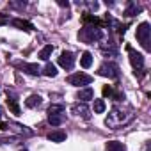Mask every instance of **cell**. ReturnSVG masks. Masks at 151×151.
I'll list each match as a JSON object with an SVG mask.
<instances>
[{
  "mask_svg": "<svg viewBox=\"0 0 151 151\" xmlns=\"http://www.w3.org/2000/svg\"><path fill=\"white\" fill-rule=\"evenodd\" d=\"M130 119H132V114H124V112L119 110V109H112V112L109 114V117L105 119V123H107L110 128H119L121 124H126Z\"/></svg>",
  "mask_w": 151,
  "mask_h": 151,
  "instance_id": "1",
  "label": "cell"
},
{
  "mask_svg": "<svg viewBox=\"0 0 151 151\" xmlns=\"http://www.w3.org/2000/svg\"><path fill=\"white\" fill-rule=\"evenodd\" d=\"M78 37H80L82 41H86V43H94V41H100V39H101V30H100L98 27H89V25H86V27L80 30Z\"/></svg>",
  "mask_w": 151,
  "mask_h": 151,
  "instance_id": "2",
  "label": "cell"
},
{
  "mask_svg": "<svg viewBox=\"0 0 151 151\" xmlns=\"http://www.w3.org/2000/svg\"><path fill=\"white\" fill-rule=\"evenodd\" d=\"M137 39L142 43V46H144L146 50H151V46H149V39H151V27H149V23H147V22H144V23H140V25L137 27Z\"/></svg>",
  "mask_w": 151,
  "mask_h": 151,
  "instance_id": "3",
  "label": "cell"
},
{
  "mask_svg": "<svg viewBox=\"0 0 151 151\" xmlns=\"http://www.w3.org/2000/svg\"><path fill=\"white\" fill-rule=\"evenodd\" d=\"M101 77H109V78H117L119 77V66L114 64V62H105L100 66V71H98Z\"/></svg>",
  "mask_w": 151,
  "mask_h": 151,
  "instance_id": "4",
  "label": "cell"
},
{
  "mask_svg": "<svg viewBox=\"0 0 151 151\" xmlns=\"http://www.w3.org/2000/svg\"><path fill=\"white\" fill-rule=\"evenodd\" d=\"M68 82L71 86H89L93 82V77H89V75H86V73H75V75H71V77L68 78Z\"/></svg>",
  "mask_w": 151,
  "mask_h": 151,
  "instance_id": "5",
  "label": "cell"
},
{
  "mask_svg": "<svg viewBox=\"0 0 151 151\" xmlns=\"http://www.w3.org/2000/svg\"><path fill=\"white\" fill-rule=\"evenodd\" d=\"M59 64H60L64 69H71L73 64H75V53H71V52H62L60 57H59Z\"/></svg>",
  "mask_w": 151,
  "mask_h": 151,
  "instance_id": "6",
  "label": "cell"
},
{
  "mask_svg": "<svg viewBox=\"0 0 151 151\" xmlns=\"http://www.w3.org/2000/svg\"><path fill=\"white\" fill-rule=\"evenodd\" d=\"M128 52H130V60H132V66H133L135 69H142V68H144V57H142V53L133 52L130 46H128Z\"/></svg>",
  "mask_w": 151,
  "mask_h": 151,
  "instance_id": "7",
  "label": "cell"
},
{
  "mask_svg": "<svg viewBox=\"0 0 151 151\" xmlns=\"http://www.w3.org/2000/svg\"><path fill=\"white\" fill-rule=\"evenodd\" d=\"M71 112L77 114V116H82L84 119H89V117H91V110H89L87 105H84V103H82V105H80V103L73 105V107H71Z\"/></svg>",
  "mask_w": 151,
  "mask_h": 151,
  "instance_id": "8",
  "label": "cell"
},
{
  "mask_svg": "<svg viewBox=\"0 0 151 151\" xmlns=\"http://www.w3.org/2000/svg\"><path fill=\"white\" fill-rule=\"evenodd\" d=\"M11 23H13V27L20 29V30H27V32L34 30V25H32L30 22H27V20H20V18H14Z\"/></svg>",
  "mask_w": 151,
  "mask_h": 151,
  "instance_id": "9",
  "label": "cell"
},
{
  "mask_svg": "<svg viewBox=\"0 0 151 151\" xmlns=\"http://www.w3.org/2000/svg\"><path fill=\"white\" fill-rule=\"evenodd\" d=\"M105 151H126V147H124V144L119 142V140H110V142H107Z\"/></svg>",
  "mask_w": 151,
  "mask_h": 151,
  "instance_id": "10",
  "label": "cell"
},
{
  "mask_svg": "<svg viewBox=\"0 0 151 151\" xmlns=\"http://www.w3.org/2000/svg\"><path fill=\"white\" fill-rule=\"evenodd\" d=\"M93 96H94V91L91 87H86V89L78 91V100H82V101H89V100H93Z\"/></svg>",
  "mask_w": 151,
  "mask_h": 151,
  "instance_id": "11",
  "label": "cell"
},
{
  "mask_svg": "<svg viewBox=\"0 0 151 151\" xmlns=\"http://www.w3.org/2000/svg\"><path fill=\"white\" fill-rule=\"evenodd\" d=\"M25 105H27L29 109L39 107V105H41V96H39V94H32V96H29V98L25 100Z\"/></svg>",
  "mask_w": 151,
  "mask_h": 151,
  "instance_id": "12",
  "label": "cell"
},
{
  "mask_svg": "<svg viewBox=\"0 0 151 151\" xmlns=\"http://www.w3.org/2000/svg\"><path fill=\"white\" fill-rule=\"evenodd\" d=\"M48 140H52V142H64L66 140V133L60 132V130L52 132V133H48Z\"/></svg>",
  "mask_w": 151,
  "mask_h": 151,
  "instance_id": "13",
  "label": "cell"
},
{
  "mask_svg": "<svg viewBox=\"0 0 151 151\" xmlns=\"http://www.w3.org/2000/svg\"><path fill=\"white\" fill-rule=\"evenodd\" d=\"M80 64H82V68H91V64H93V55H91V52H84L82 53V57H80Z\"/></svg>",
  "mask_w": 151,
  "mask_h": 151,
  "instance_id": "14",
  "label": "cell"
},
{
  "mask_svg": "<svg viewBox=\"0 0 151 151\" xmlns=\"http://www.w3.org/2000/svg\"><path fill=\"white\" fill-rule=\"evenodd\" d=\"M64 119V114H48V123L53 126H59Z\"/></svg>",
  "mask_w": 151,
  "mask_h": 151,
  "instance_id": "15",
  "label": "cell"
},
{
  "mask_svg": "<svg viewBox=\"0 0 151 151\" xmlns=\"http://www.w3.org/2000/svg\"><path fill=\"white\" fill-rule=\"evenodd\" d=\"M52 52H53V46H52V45H46V46L39 52V59H41V60H48L50 55H52Z\"/></svg>",
  "mask_w": 151,
  "mask_h": 151,
  "instance_id": "16",
  "label": "cell"
},
{
  "mask_svg": "<svg viewBox=\"0 0 151 151\" xmlns=\"http://www.w3.org/2000/svg\"><path fill=\"white\" fill-rule=\"evenodd\" d=\"M7 105H9V109H11V112L13 114H16V116H20V107H18V101H16V98H9L7 100Z\"/></svg>",
  "mask_w": 151,
  "mask_h": 151,
  "instance_id": "17",
  "label": "cell"
},
{
  "mask_svg": "<svg viewBox=\"0 0 151 151\" xmlns=\"http://www.w3.org/2000/svg\"><path fill=\"white\" fill-rule=\"evenodd\" d=\"M66 112V109H64V105H60V103H53V105H50V109H48V114H64Z\"/></svg>",
  "mask_w": 151,
  "mask_h": 151,
  "instance_id": "18",
  "label": "cell"
},
{
  "mask_svg": "<svg viewBox=\"0 0 151 151\" xmlns=\"http://www.w3.org/2000/svg\"><path fill=\"white\" fill-rule=\"evenodd\" d=\"M105 109H107V105H105L103 100H94V112H96V114L105 112Z\"/></svg>",
  "mask_w": 151,
  "mask_h": 151,
  "instance_id": "19",
  "label": "cell"
},
{
  "mask_svg": "<svg viewBox=\"0 0 151 151\" xmlns=\"http://www.w3.org/2000/svg\"><path fill=\"white\" fill-rule=\"evenodd\" d=\"M23 69H25L27 73H30V75H37V73H39V66H37V64H25Z\"/></svg>",
  "mask_w": 151,
  "mask_h": 151,
  "instance_id": "20",
  "label": "cell"
},
{
  "mask_svg": "<svg viewBox=\"0 0 151 151\" xmlns=\"http://www.w3.org/2000/svg\"><path fill=\"white\" fill-rule=\"evenodd\" d=\"M43 73L46 75V77H55V75H57V68L53 64H46V68H45Z\"/></svg>",
  "mask_w": 151,
  "mask_h": 151,
  "instance_id": "21",
  "label": "cell"
},
{
  "mask_svg": "<svg viewBox=\"0 0 151 151\" xmlns=\"http://www.w3.org/2000/svg\"><path fill=\"white\" fill-rule=\"evenodd\" d=\"M139 11H140V7H139L137 4H130V7L126 9V13H124V14H126V16H133V14H137Z\"/></svg>",
  "mask_w": 151,
  "mask_h": 151,
  "instance_id": "22",
  "label": "cell"
},
{
  "mask_svg": "<svg viewBox=\"0 0 151 151\" xmlns=\"http://www.w3.org/2000/svg\"><path fill=\"white\" fill-rule=\"evenodd\" d=\"M13 126L18 130V132H22V133H25V135H32V132L30 130H27V126H22V124H16V123H13Z\"/></svg>",
  "mask_w": 151,
  "mask_h": 151,
  "instance_id": "23",
  "label": "cell"
},
{
  "mask_svg": "<svg viewBox=\"0 0 151 151\" xmlns=\"http://www.w3.org/2000/svg\"><path fill=\"white\" fill-rule=\"evenodd\" d=\"M103 96H114V91H112V87L105 86V87H103Z\"/></svg>",
  "mask_w": 151,
  "mask_h": 151,
  "instance_id": "24",
  "label": "cell"
},
{
  "mask_svg": "<svg viewBox=\"0 0 151 151\" xmlns=\"http://www.w3.org/2000/svg\"><path fill=\"white\" fill-rule=\"evenodd\" d=\"M9 20H7V16H4V14H0V25H4V23H7Z\"/></svg>",
  "mask_w": 151,
  "mask_h": 151,
  "instance_id": "25",
  "label": "cell"
},
{
  "mask_svg": "<svg viewBox=\"0 0 151 151\" xmlns=\"http://www.w3.org/2000/svg\"><path fill=\"white\" fill-rule=\"evenodd\" d=\"M0 123H2V107H0Z\"/></svg>",
  "mask_w": 151,
  "mask_h": 151,
  "instance_id": "26",
  "label": "cell"
},
{
  "mask_svg": "<svg viewBox=\"0 0 151 151\" xmlns=\"http://www.w3.org/2000/svg\"><path fill=\"white\" fill-rule=\"evenodd\" d=\"M22 151H27V149H22Z\"/></svg>",
  "mask_w": 151,
  "mask_h": 151,
  "instance_id": "27",
  "label": "cell"
}]
</instances>
